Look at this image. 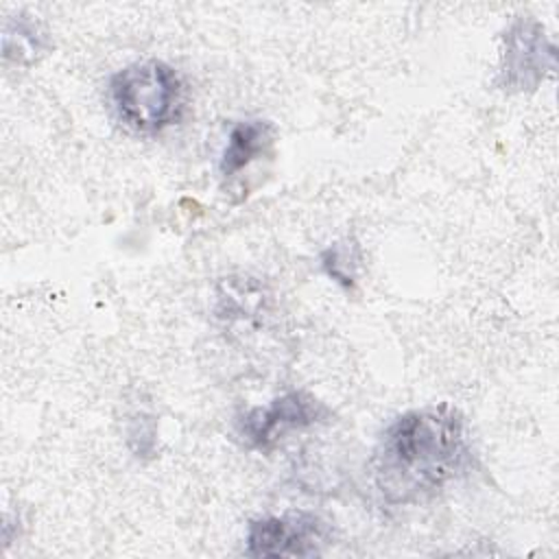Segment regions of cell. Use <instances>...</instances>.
Segmentation results:
<instances>
[{"instance_id":"1","label":"cell","mask_w":559,"mask_h":559,"mask_svg":"<svg viewBox=\"0 0 559 559\" xmlns=\"http://www.w3.org/2000/svg\"><path fill=\"white\" fill-rule=\"evenodd\" d=\"M465 417L452 404H430L395 417L382 432L371 478L391 507L419 504L437 496L467 463Z\"/></svg>"},{"instance_id":"2","label":"cell","mask_w":559,"mask_h":559,"mask_svg":"<svg viewBox=\"0 0 559 559\" xmlns=\"http://www.w3.org/2000/svg\"><path fill=\"white\" fill-rule=\"evenodd\" d=\"M116 116L138 133H159L183 114V83L173 66L146 59L118 70L109 79Z\"/></svg>"},{"instance_id":"3","label":"cell","mask_w":559,"mask_h":559,"mask_svg":"<svg viewBox=\"0 0 559 559\" xmlns=\"http://www.w3.org/2000/svg\"><path fill=\"white\" fill-rule=\"evenodd\" d=\"M557 68V50L544 26L531 15H518L502 33L498 87L509 94L533 92Z\"/></svg>"},{"instance_id":"4","label":"cell","mask_w":559,"mask_h":559,"mask_svg":"<svg viewBox=\"0 0 559 559\" xmlns=\"http://www.w3.org/2000/svg\"><path fill=\"white\" fill-rule=\"evenodd\" d=\"M328 542V522L308 511H288L251 520L245 552L249 557H314Z\"/></svg>"},{"instance_id":"5","label":"cell","mask_w":559,"mask_h":559,"mask_svg":"<svg viewBox=\"0 0 559 559\" xmlns=\"http://www.w3.org/2000/svg\"><path fill=\"white\" fill-rule=\"evenodd\" d=\"M328 417V408L306 391H290L266 406L249 408L236 421V432L249 450L269 452L290 430L310 428Z\"/></svg>"},{"instance_id":"6","label":"cell","mask_w":559,"mask_h":559,"mask_svg":"<svg viewBox=\"0 0 559 559\" xmlns=\"http://www.w3.org/2000/svg\"><path fill=\"white\" fill-rule=\"evenodd\" d=\"M273 142V127L266 120H240L229 133L221 151L218 170L225 179L236 177L253 164Z\"/></svg>"},{"instance_id":"7","label":"cell","mask_w":559,"mask_h":559,"mask_svg":"<svg viewBox=\"0 0 559 559\" xmlns=\"http://www.w3.org/2000/svg\"><path fill=\"white\" fill-rule=\"evenodd\" d=\"M48 33L26 13H15L2 26V57L15 66H31L48 50Z\"/></svg>"},{"instance_id":"8","label":"cell","mask_w":559,"mask_h":559,"mask_svg":"<svg viewBox=\"0 0 559 559\" xmlns=\"http://www.w3.org/2000/svg\"><path fill=\"white\" fill-rule=\"evenodd\" d=\"M319 262H321L323 273L332 282L352 290L360 275L362 249L354 238H343V240H336L334 245L325 247L319 255Z\"/></svg>"},{"instance_id":"9","label":"cell","mask_w":559,"mask_h":559,"mask_svg":"<svg viewBox=\"0 0 559 559\" xmlns=\"http://www.w3.org/2000/svg\"><path fill=\"white\" fill-rule=\"evenodd\" d=\"M129 445L135 456H151L155 450V421L146 415H135L129 426Z\"/></svg>"}]
</instances>
